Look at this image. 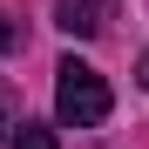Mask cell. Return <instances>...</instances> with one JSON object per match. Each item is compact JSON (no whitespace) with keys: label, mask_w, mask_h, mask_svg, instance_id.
Segmentation results:
<instances>
[{"label":"cell","mask_w":149,"mask_h":149,"mask_svg":"<svg viewBox=\"0 0 149 149\" xmlns=\"http://www.w3.org/2000/svg\"><path fill=\"white\" fill-rule=\"evenodd\" d=\"M109 7H115V0H54V20H61L74 41H88V34L109 27Z\"/></svg>","instance_id":"obj_2"},{"label":"cell","mask_w":149,"mask_h":149,"mask_svg":"<svg viewBox=\"0 0 149 149\" xmlns=\"http://www.w3.org/2000/svg\"><path fill=\"white\" fill-rule=\"evenodd\" d=\"M136 81H142V88H149V54H142V74H136Z\"/></svg>","instance_id":"obj_5"},{"label":"cell","mask_w":149,"mask_h":149,"mask_svg":"<svg viewBox=\"0 0 149 149\" xmlns=\"http://www.w3.org/2000/svg\"><path fill=\"white\" fill-rule=\"evenodd\" d=\"M20 47V27H14V14H0V54H14Z\"/></svg>","instance_id":"obj_4"},{"label":"cell","mask_w":149,"mask_h":149,"mask_svg":"<svg viewBox=\"0 0 149 149\" xmlns=\"http://www.w3.org/2000/svg\"><path fill=\"white\" fill-rule=\"evenodd\" d=\"M0 149H7V115H0Z\"/></svg>","instance_id":"obj_6"},{"label":"cell","mask_w":149,"mask_h":149,"mask_svg":"<svg viewBox=\"0 0 149 149\" xmlns=\"http://www.w3.org/2000/svg\"><path fill=\"white\" fill-rule=\"evenodd\" d=\"M7 149H54V129L47 122H20V129H7Z\"/></svg>","instance_id":"obj_3"},{"label":"cell","mask_w":149,"mask_h":149,"mask_svg":"<svg viewBox=\"0 0 149 149\" xmlns=\"http://www.w3.org/2000/svg\"><path fill=\"white\" fill-rule=\"evenodd\" d=\"M54 115H61V129H102L109 122V81L74 54L54 68Z\"/></svg>","instance_id":"obj_1"}]
</instances>
